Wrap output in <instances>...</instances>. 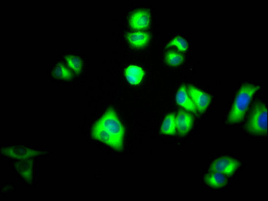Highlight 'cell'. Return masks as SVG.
<instances>
[{"mask_svg":"<svg viewBox=\"0 0 268 201\" xmlns=\"http://www.w3.org/2000/svg\"><path fill=\"white\" fill-rule=\"evenodd\" d=\"M187 91L197 108V112L200 114L205 112L206 108L210 104V96L192 85L188 87Z\"/></svg>","mask_w":268,"mask_h":201,"instance_id":"cell-5","label":"cell"},{"mask_svg":"<svg viewBox=\"0 0 268 201\" xmlns=\"http://www.w3.org/2000/svg\"><path fill=\"white\" fill-rule=\"evenodd\" d=\"M125 75L129 83L132 85H138L144 76L143 69L136 65H131L126 69Z\"/></svg>","mask_w":268,"mask_h":201,"instance_id":"cell-12","label":"cell"},{"mask_svg":"<svg viewBox=\"0 0 268 201\" xmlns=\"http://www.w3.org/2000/svg\"><path fill=\"white\" fill-rule=\"evenodd\" d=\"M259 89L258 86L252 84L246 83L242 86L228 116L230 123L236 124L243 120L253 97Z\"/></svg>","mask_w":268,"mask_h":201,"instance_id":"cell-1","label":"cell"},{"mask_svg":"<svg viewBox=\"0 0 268 201\" xmlns=\"http://www.w3.org/2000/svg\"><path fill=\"white\" fill-rule=\"evenodd\" d=\"M2 151L4 155L13 157L19 160H28L31 157L43 154L42 152L37 151V150L24 147L6 148L2 149Z\"/></svg>","mask_w":268,"mask_h":201,"instance_id":"cell-8","label":"cell"},{"mask_svg":"<svg viewBox=\"0 0 268 201\" xmlns=\"http://www.w3.org/2000/svg\"><path fill=\"white\" fill-rule=\"evenodd\" d=\"M168 47H170H170L171 46L175 47L181 52L187 51L188 47H189L187 41L183 37L180 36V35L175 37L170 43H168Z\"/></svg>","mask_w":268,"mask_h":201,"instance_id":"cell-19","label":"cell"},{"mask_svg":"<svg viewBox=\"0 0 268 201\" xmlns=\"http://www.w3.org/2000/svg\"><path fill=\"white\" fill-rule=\"evenodd\" d=\"M240 163L239 161L231 157H221L215 160L211 165L210 171L212 172H219L223 175L230 177L235 173L239 168Z\"/></svg>","mask_w":268,"mask_h":201,"instance_id":"cell-4","label":"cell"},{"mask_svg":"<svg viewBox=\"0 0 268 201\" xmlns=\"http://www.w3.org/2000/svg\"><path fill=\"white\" fill-rule=\"evenodd\" d=\"M176 116L174 114H168L162 123V133L166 135H174L176 133Z\"/></svg>","mask_w":268,"mask_h":201,"instance_id":"cell-15","label":"cell"},{"mask_svg":"<svg viewBox=\"0 0 268 201\" xmlns=\"http://www.w3.org/2000/svg\"><path fill=\"white\" fill-rule=\"evenodd\" d=\"M16 164V170L19 175L27 182L32 183L33 181V163L31 160H21Z\"/></svg>","mask_w":268,"mask_h":201,"instance_id":"cell-13","label":"cell"},{"mask_svg":"<svg viewBox=\"0 0 268 201\" xmlns=\"http://www.w3.org/2000/svg\"><path fill=\"white\" fill-rule=\"evenodd\" d=\"M166 62L172 66H179L182 64L184 57L182 54L175 51L168 52L166 54Z\"/></svg>","mask_w":268,"mask_h":201,"instance_id":"cell-18","label":"cell"},{"mask_svg":"<svg viewBox=\"0 0 268 201\" xmlns=\"http://www.w3.org/2000/svg\"><path fill=\"white\" fill-rule=\"evenodd\" d=\"M176 124L179 135L181 136L187 135L193 127V117L190 113L181 110L176 116Z\"/></svg>","mask_w":268,"mask_h":201,"instance_id":"cell-6","label":"cell"},{"mask_svg":"<svg viewBox=\"0 0 268 201\" xmlns=\"http://www.w3.org/2000/svg\"><path fill=\"white\" fill-rule=\"evenodd\" d=\"M251 133L262 135L267 131V108L262 102H259L253 110L248 125Z\"/></svg>","mask_w":268,"mask_h":201,"instance_id":"cell-3","label":"cell"},{"mask_svg":"<svg viewBox=\"0 0 268 201\" xmlns=\"http://www.w3.org/2000/svg\"><path fill=\"white\" fill-rule=\"evenodd\" d=\"M54 76L57 78L69 81V79L72 78L73 74H72L71 71L66 66L60 63L54 68Z\"/></svg>","mask_w":268,"mask_h":201,"instance_id":"cell-16","label":"cell"},{"mask_svg":"<svg viewBox=\"0 0 268 201\" xmlns=\"http://www.w3.org/2000/svg\"><path fill=\"white\" fill-rule=\"evenodd\" d=\"M206 183L212 188H222L227 183V177L219 172H212L204 178Z\"/></svg>","mask_w":268,"mask_h":201,"instance_id":"cell-14","label":"cell"},{"mask_svg":"<svg viewBox=\"0 0 268 201\" xmlns=\"http://www.w3.org/2000/svg\"><path fill=\"white\" fill-rule=\"evenodd\" d=\"M128 43L133 47L141 48L145 47L151 39L149 33L143 31H136L128 33L126 35Z\"/></svg>","mask_w":268,"mask_h":201,"instance_id":"cell-11","label":"cell"},{"mask_svg":"<svg viewBox=\"0 0 268 201\" xmlns=\"http://www.w3.org/2000/svg\"><path fill=\"white\" fill-rule=\"evenodd\" d=\"M151 21V15L147 10H137L130 19V26L136 30L146 28Z\"/></svg>","mask_w":268,"mask_h":201,"instance_id":"cell-7","label":"cell"},{"mask_svg":"<svg viewBox=\"0 0 268 201\" xmlns=\"http://www.w3.org/2000/svg\"><path fill=\"white\" fill-rule=\"evenodd\" d=\"M117 142L120 148L124 146V129L121 121L113 109H109L96 123Z\"/></svg>","mask_w":268,"mask_h":201,"instance_id":"cell-2","label":"cell"},{"mask_svg":"<svg viewBox=\"0 0 268 201\" xmlns=\"http://www.w3.org/2000/svg\"><path fill=\"white\" fill-rule=\"evenodd\" d=\"M92 135L95 139L102 142L106 145L111 146V147L115 148V150H122L115 139L97 123L93 128Z\"/></svg>","mask_w":268,"mask_h":201,"instance_id":"cell-9","label":"cell"},{"mask_svg":"<svg viewBox=\"0 0 268 201\" xmlns=\"http://www.w3.org/2000/svg\"><path fill=\"white\" fill-rule=\"evenodd\" d=\"M66 60L69 67L76 74H79L81 72L83 62L81 58L76 56H68L66 57Z\"/></svg>","mask_w":268,"mask_h":201,"instance_id":"cell-17","label":"cell"},{"mask_svg":"<svg viewBox=\"0 0 268 201\" xmlns=\"http://www.w3.org/2000/svg\"><path fill=\"white\" fill-rule=\"evenodd\" d=\"M176 101L179 106L187 109V110L191 111V112L195 113V114L197 112V108H196L193 100L190 97L187 87L185 86H182L177 92Z\"/></svg>","mask_w":268,"mask_h":201,"instance_id":"cell-10","label":"cell"}]
</instances>
